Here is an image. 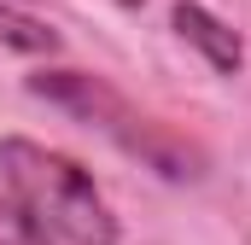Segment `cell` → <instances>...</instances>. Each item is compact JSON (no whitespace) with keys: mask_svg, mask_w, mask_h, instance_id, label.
Returning <instances> with one entry per match:
<instances>
[{"mask_svg":"<svg viewBox=\"0 0 251 245\" xmlns=\"http://www.w3.org/2000/svg\"><path fill=\"white\" fill-rule=\"evenodd\" d=\"M0 170H6L12 198L59 245H117L111 204L100 198L94 175L82 164H70L64 152H47L35 140H6L0 146Z\"/></svg>","mask_w":251,"mask_h":245,"instance_id":"1","label":"cell"},{"mask_svg":"<svg viewBox=\"0 0 251 245\" xmlns=\"http://www.w3.org/2000/svg\"><path fill=\"white\" fill-rule=\"evenodd\" d=\"M29 94H41L47 105L94 122L105 140H117L128 158H140V164L158 170L164 181H193V175H199V152H193L187 140H176L164 122H152L146 111H134L123 94L105 88L100 76H82V70H35V76H29Z\"/></svg>","mask_w":251,"mask_h":245,"instance_id":"2","label":"cell"},{"mask_svg":"<svg viewBox=\"0 0 251 245\" xmlns=\"http://www.w3.org/2000/svg\"><path fill=\"white\" fill-rule=\"evenodd\" d=\"M117 6H140V0H117Z\"/></svg>","mask_w":251,"mask_h":245,"instance_id":"6","label":"cell"},{"mask_svg":"<svg viewBox=\"0 0 251 245\" xmlns=\"http://www.w3.org/2000/svg\"><path fill=\"white\" fill-rule=\"evenodd\" d=\"M0 41L12 53H59V29L29 18V12H18V6H0Z\"/></svg>","mask_w":251,"mask_h":245,"instance_id":"4","label":"cell"},{"mask_svg":"<svg viewBox=\"0 0 251 245\" xmlns=\"http://www.w3.org/2000/svg\"><path fill=\"white\" fill-rule=\"evenodd\" d=\"M0 245H59V240H53V234H47L24 204L6 193V198H0Z\"/></svg>","mask_w":251,"mask_h":245,"instance_id":"5","label":"cell"},{"mask_svg":"<svg viewBox=\"0 0 251 245\" xmlns=\"http://www.w3.org/2000/svg\"><path fill=\"white\" fill-rule=\"evenodd\" d=\"M176 35H181V41H193V47L216 64V70H240V59H246L240 35H234L216 12H204V6H193V0H181V6H176Z\"/></svg>","mask_w":251,"mask_h":245,"instance_id":"3","label":"cell"}]
</instances>
